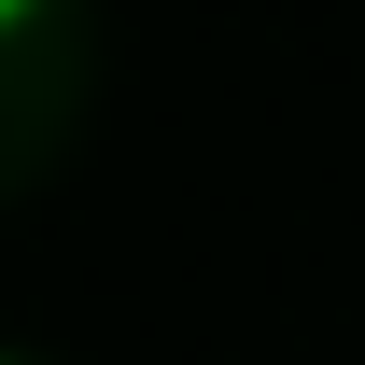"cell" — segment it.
Segmentation results:
<instances>
[{
  "label": "cell",
  "instance_id": "1",
  "mask_svg": "<svg viewBox=\"0 0 365 365\" xmlns=\"http://www.w3.org/2000/svg\"><path fill=\"white\" fill-rule=\"evenodd\" d=\"M29 14H43V0H0V29H29Z\"/></svg>",
  "mask_w": 365,
  "mask_h": 365
}]
</instances>
